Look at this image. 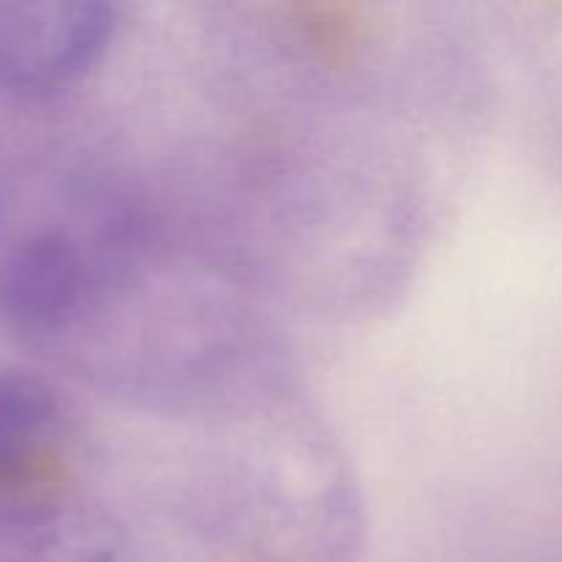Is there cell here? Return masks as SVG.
<instances>
[{
    "label": "cell",
    "instance_id": "cell-1",
    "mask_svg": "<svg viewBox=\"0 0 562 562\" xmlns=\"http://www.w3.org/2000/svg\"><path fill=\"white\" fill-rule=\"evenodd\" d=\"M108 220L91 234L49 225L16 239L0 258V318L27 335L80 322L119 267V228L108 231Z\"/></svg>",
    "mask_w": 562,
    "mask_h": 562
},
{
    "label": "cell",
    "instance_id": "cell-2",
    "mask_svg": "<svg viewBox=\"0 0 562 562\" xmlns=\"http://www.w3.org/2000/svg\"><path fill=\"white\" fill-rule=\"evenodd\" d=\"M119 27L102 0H0V91L47 97L99 64Z\"/></svg>",
    "mask_w": 562,
    "mask_h": 562
},
{
    "label": "cell",
    "instance_id": "cell-3",
    "mask_svg": "<svg viewBox=\"0 0 562 562\" xmlns=\"http://www.w3.org/2000/svg\"><path fill=\"white\" fill-rule=\"evenodd\" d=\"M69 423L58 393L36 373L0 366V516L49 503Z\"/></svg>",
    "mask_w": 562,
    "mask_h": 562
}]
</instances>
